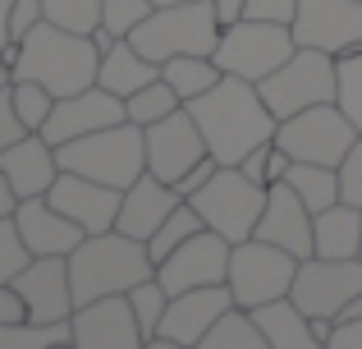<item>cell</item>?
<instances>
[{
	"mask_svg": "<svg viewBox=\"0 0 362 349\" xmlns=\"http://www.w3.org/2000/svg\"><path fill=\"white\" fill-rule=\"evenodd\" d=\"M188 110H193L197 129L221 166H239L247 152L275 143V129H280L275 110L262 101V88L247 79H234V74H225L206 97L188 101Z\"/></svg>",
	"mask_w": 362,
	"mask_h": 349,
	"instance_id": "cell-1",
	"label": "cell"
},
{
	"mask_svg": "<svg viewBox=\"0 0 362 349\" xmlns=\"http://www.w3.org/2000/svg\"><path fill=\"white\" fill-rule=\"evenodd\" d=\"M14 79H33L55 97H74V92L92 88L101 74V51L92 37L55 28L51 18L33 28L23 42H14V60H9Z\"/></svg>",
	"mask_w": 362,
	"mask_h": 349,
	"instance_id": "cell-2",
	"label": "cell"
},
{
	"mask_svg": "<svg viewBox=\"0 0 362 349\" xmlns=\"http://www.w3.org/2000/svg\"><path fill=\"white\" fill-rule=\"evenodd\" d=\"M69 276H74V299L92 304L106 294H129L133 285L156 276L147 244L133 239L124 230H106V234H83V244L69 253Z\"/></svg>",
	"mask_w": 362,
	"mask_h": 349,
	"instance_id": "cell-3",
	"label": "cell"
},
{
	"mask_svg": "<svg viewBox=\"0 0 362 349\" xmlns=\"http://www.w3.org/2000/svg\"><path fill=\"white\" fill-rule=\"evenodd\" d=\"M225 23L216 18L211 0H188V5H160L129 33L147 60L165 64L175 55H216Z\"/></svg>",
	"mask_w": 362,
	"mask_h": 349,
	"instance_id": "cell-4",
	"label": "cell"
},
{
	"mask_svg": "<svg viewBox=\"0 0 362 349\" xmlns=\"http://www.w3.org/2000/svg\"><path fill=\"white\" fill-rule=\"evenodd\" d=\"M60 171L101 179L110 188H129L133 179L147 175V129L124 120V125L97 129L88 138H74V143H60Z\"/></svg>",
	"mask_w": 362,
	"mask_h": 349,
	"instance_id": "cell-5",
	"label": "cell"
},
{
	"mask_svg": "<svg viewBox=\"0 0 362 349\" xmlns=\"http://www.w3.org/2000/svg\"><path fill=\"white\" fill-rule=\"evenodd\" d=\"M266 198H271V184L247 179L239 166H221L188 202L197 207V216H202L206 230L225 234L230 244H243V239L257 234V221H262V212H266Z\"/></svg>",
	"mask_w": 362,
	"mask_h": 349,
	"instance_id": "cell-6",
	"label": "cell"
},
{
	"mask_svg": "<svg viewBox=\"0 0 362 349\" xmlns=\"http://www.w3.org/2000/svg\"><path fill=\"white\" fill-rule=\"evenodd\" d=\"M293 276H298V258L284 253L280 244H266V239L252 234V239L234 244L225 285H230V294H234V308H247V313H252V308H262V304L289 299Z\"/></svg>",
	"mask_w": 362,
	"mask_h": 349,
	"instance_id": "cell-7",
	"label": "cell"
},
{
	"mask_svg": "<svg viewBox=\"0 0 362 349\" xmlns=\"http://www.w3.org/2000/svg\"><path fill=\"white\" fill-rule=\"evenodd\" d=\"M262 88V101L275 110V120H289L298 110H312V106H326L335 101V55L330 51H312V46H298L271 79L257 83Z\"/></svg>",
	"mask_w": 362,
	"mask_h": 349,
	"instance_id": "cell-8",
	"label": "cell"
},
{
	"mask_svg": "<svg viewBox=\"0 0 362 349\" xmlns=\"http://www.w3.org/2000/svg\"><path fill=\"white\" fill-rule=\"evenodd\" d=\"M298 51L289 23H266V18H239L221 33V46H216V64L234 79L262 83L280 69L289 55Z\"/></svg>",
	"mask_w": 362,
	"mask_h": 349,
	"instance_id": "cell-9",
	"label": "cell"
},
{
	"mask_svg": "<svg viewBox=\"0 0 362 349\" xmlns=\"http://www.w3.org/2000/svg\"><path fill=\"white\" fill-rule=\"evenodd\" d=\"M358 138H362L358 125L335 106V101L312 106V110H298V115L280 120V129H275V147H284L293 161L335 166V171H339V161L349 156V147H354Z\"/></svg>",
	"mask_w": 362,
	"mask_h": 349,
	"instance_id": "cell-10",
	"label": "cell"
},
{
	"mask_svg": "<svg viewBox=\"0 0 362 349\" xmlns=\"http://www.w3.org/2000/svg\"><path fill=\"white\" fill-rule=\"evenodd\" d=\"M362 294V258H303L289 299L308 317H339L349 299Z\"/></svg>",
	"mask_w": 362,
	"mask_h": 349,
	"instance_id": "cell-11",
	"label": "cell"
},
{
	"mask_svg": "<svg viewBox=\"0 0 362 349\" xmlns=\"http://www.w3.org/2000/svg\"><path fill=\"white\" fill-rule=\"evenodd\" d=\"M230 253L234 244L216 230H197L188 244H179L165 262L156 267V280L170 294H184V290H206V285H225L230 276Z\"/></svg>",
	"mask_w": 362,
	"mask_h": 349,
	"instance_id": "cell-12",
	"label": "cell"
},
{
	"mask_svg": "<svg viewBox=\"0 0 362 349\" xmlns=\"http://www.w3.org/2000/svg\"><path fill=\"white\" fill-rule=\"evenodd\" d=\"M202 156H211V147H206V138H202V129H197V120H193L188 106H179L175 115L147 125V171L156 179L175 184V179H184Z\"/></svg>",
	"mask_w": 362,
	"mask_h": 349,
	"instance_id": "cell-13",
	"label": "cell"
},
{
	"mask_svg": "<svg viewBox=\"0 0 362 349\" xmlns=\"http://www.w3.org/2000/svg\"><path fill=\"white\" fill-rule=\"evenodd\" d=\"M293 42L344 55L362 46V0H298Z\"/></svg>",
	"mask_w": 362,
	"mask_h": 349,
	"instance_id": "cell-14",
	"label": "cell"
},
{
	"mask_svg": "<svg viewBox=\"0 0 362 349\" xmlns=\"http://www.w3.org/2000/svg\"><path fill=\"white\" fill-rule=\"evenodd\" d=\"M69 341L78 349H142L147 336L138 326L129 294H106V299H92V304L74 308Z\"/></svg>",
	"mask_w": 362,
	"mask_h": 349,
	"instance_id": "cell-15",
	"label": "cell"
},
{
	"mask_svg": "<svg viewBox=\"0 0 362 349\" xmlns=\"http://www.w3.org/2000/svg\"><path fill=\"white\" fill-rule=\"evenodd\" d=\"M129 120V110H124V97L115 92H106L101 83H92V88L74 92V97H60L51 110V120L42 125V138L46 143H74V138H88L97 134V129H110V125H124Z\"/></svg>",
	"mask_w": 362,
	"mask_h": 349,
	"instance_id": "cell-16",
	"label": "cell"
},
{
	"mask_svg": "<svg viewBox=\"0 0 362 349\" xmlns=\"http://www.w3.org/2000/svg\"><path fill=\"white\" fill-rule=\"evenodd\" d=\"M14 290L23 294L28 317L42 322V326L69 322L74 308H78V299H74V276H69V258H33L14 276Z\"/></svg>",
	"mask_w": 362,
	"mask_h": 349,
	"instance_id": "cell-17",
	"label": "cell"
},
{
	"mask_svg": "<svg viewBox=\"0 0 362 349\" xmlns=\"http://www.w3.org/2000/svg\"><path fill=\"white\" fill-rule=\"evenodd\" d=\"M46 198H51L83 234H106V230H115V221H119L124 188H110V184H101V179L74 175V171H60V179L51 184Z\"/></svg>",
	"mask_w": 362,
	"mask_h": 349,
	"instance_id": "cell-18",
	"label": "cell"
},
{
	"mask_svg": "<svg viewBox=\"0 0 362 349\" xmlns=\"http://www.w3.org/2000/svg\"><path fill=\"white\" fill-rule=\"evenodd\" d=\"M312 221H317V216L308 212V202H303V198L280 179V184H271L266 212H262V221H257V239L280 244L284 253H293V258L303 262V258H312V253H317V234H312Z\"/></svg>",
	"mask_w": 362,
	"mask_h": 349,
	"instance_id": "cell-19",
	"label": "cell"
},
{
	"mask_svg": "<svg viewBox=\"0 0 362 349\" xmlns=\"http://www.w3.org/2000/svg\"><path fill=\"white\" fill-rule=\"evenodd\" d=\"M234 308L230 285H206V290H184V294H170V308L160 317V336L184 345H202V336L221 322L225 313Z\"/></svg>",
	"mask_w": 362,
	"mask_h": 349,
	"instance_id": "cell-20",
	"label": "cell"
},
{
	"mask_svg": "<svg viewBox=\"0 0 362 349\" xmlns=\"http://www.w3.org/2000/svg\"><path fill=\"white\" fill-rule=\"evenodd\" d=\"M14 225L23 234L33 258H69L83 244V230L51 202V198H23L14 212Z\"/></svg>",
	"mask_w": 362,
	"mask_h": 349,
	"instance_id": "cell-21",
	"label": "cell"
},
{
	"mask_svg": "<svg viewBox=\"0 0 362 349\" xmlns=\"http://www.w3.org/2000/svg\"><path fill=\"white\" fill-rule=\"evenodd\" d=\"M179 202H188V198H179V188L175 184H165V179H156V175H142V179H133L129 188H124V202H119V221H115V230L124 234H133V239H142L147 244L151 234L165 225V216L175 212Z\"/></svg>",
	"mask_w": 362,
	"mask_h": 349,
	"instance_id": "cell-22",
	"label": "cell"
},
{
	"mask_svg": "<svg viewBox=\"0 0 362 349\" xmlns=\"http://www.w3.org/2000/svg\"><path fill=\"white\" fill-rule=\"evenodd\" d=\"M0 171H5V179L14 184L18 198H46L51 184L60 179V152L42 134H28L14 147L0 152Z\"/></svg>",
	"mask_w": 362,
	"mask_h": 349,
	"instance_id": "cell-23",
	"label": "cell"
},
{
	"mask_svg": "<svg viewBox=\"0 0 362 349\" xmlns=\"http://www.w3.org/2000/svg\"><path fill=\"white\" fill-rule=\"evenodd\" d=\"M160 79V64L147 60V55L138 51V46L129 42V37H119L115 46H110L106 55H101V74L97 83L106 92H115V97H133L138 88H147V83Z\"/></svg>",
	"mask_w": 362,
	"mask_h": 349,
	"instance_id": "cell-24",
	"label": "cell"
},
{
	"mask_svg": "<svg viewBox=\"0 0 362 349\" xmlns=\"http://www.w3.org/2000/svg\"><path fill=\"white\" fill-rule=\"evenodd\" d=\"M312 234H317L312 258H362V207L335 202L326 212H317Z\"/></svg>",
	"mask_w": 362,
	"mask_h": 349,
	"instance_id": "cell-25",
	"label": "cell"
},
{
	"mask_svg": "<svg viewBox=\"0 0 362 349\" xmlns=\"http://www.w3.org/2000/svg\"><path fill=\"white\" fill-rule=\"evenodd\" d=\"M257 326H262V336L271 341V349H326L312 336V317L303 313L293 299H275V304H262L252 308Z\"/></svg>",
	"mask_w": 362,
	"mask_h": 349,
	"instance_id": "cell-26",
	"label": "cell"
},
{
	"mask_svg": "<svg viewBox=\"0 0 362 349\" xmlns=\"http://www.w3.org/2000/svg\"><path fill=\"white\" fill-rule=\"evenodd\" d=\"M160 79H165L170 88L184 97V106H188V101L206 97V92L225 79V69L216 64V55H175V60L160 64Z\"/></svg>",
	"mask_w": 362,
	"mask_h": 349,
	"instance_id": "cell-27",
	"label": "cell"
},
{
	"mask_svg": "<svg viewBox=\"0 0 362 349\" xmlns=\"http://www.w3.org/2000/svg\"><path fill=\"white\" fill-rule=\"evenodd\" d=\"M284 184L293 188V193L308 202V212H326V207L344 202V188H339V171L335 166H312V161H293L289 175H284Z\"/></svg>",
	"mask_w": 362,
	"mask_h": 349,
	"instance_id": "cell-28",
	"label": "cell"
},
{
	"mask_svg": "<svg viewBox=\"0 0 362 349\" xmlns=\"http://www.w3.org/2000/svg\"><path fill=\"white\" fill-rule=\"evenodd\" d=\"M197 349H271V341L262 336V326H257V317L247 313V308H230V313L202 336Z\"/></svg>",
	"mask_w": 362,
	"mask_h": 349,
	"instance_id": "cell-29",
	"label": "cell"
},
{
	"mask_svg": "<svg viewBox=\"0 0 362 349\" xmlns=\"http://www.w3.org/2000/svg\"><path fill=\"white\" fill-rule=\"evenodd\" d=\"M197 230H206V225H202V216H197V207H193V202H179L175 212L165 216V225H160V230L147 239V253H151V262L160 267V262H165L170 253L179 248V244H188V239H193Z\"/></svg>",
	"mask_w": 362,
	"mask_h": 349,
	"instance_id": "cell-30",
	"label": "cell"
},
{
	"mask_svg": "<svg viewBox=\"0 0 362 349\" xmlns=\"http://www.w3.org/2000/svg\"><path fill=\"white\" fill-rule=\"evenodd\" d=\"M179 106H184V97H179L165 79H156V83H147V88H138L133 97H124L129 120H133V125H142V129L156 125V120H165V115H175Z\"/></svg>",
	"mask_w": 362,
	"mask_h": 349,
	"instance_id": "cell-31",
	"label": "cell"
},
{
	"mask_svg": "<svg viewBox=\"0 0 362 349\" xmlns=\"http://www.w3.org/2000/svg\"><path fill=\"white\" fill-rule=\"evenodd\" d=\"M335 83H339L335 88V106L354 120L358 134H362V46L358 51L335 55Z\"/></svg>",
	"mask_w": 362,
	"mask_h": 349,
	"instance_id": "cell-32",
	"label": "cell"
},
{
	"mask_svg": "<svg viewBox=\"0 0 362 349\" xmlns=\"http://www.w3.org/2000/svg\"><path fill=\"white\" fill-rule=\"evenodd\" d=\"M42 5L55 28H69V33H83V37H92L106 23V5L101 0H42Z\"/></svg>",
	"mask_w": 362,
	"mask_h": 349,
	"instance_id": "cell-33",
	"label": "cell"
},
{
	"mask_svg": "<svg viewBox=\"0 0 362 349\" xmlns=\"http://www.w3.org/2000/svg\"><path fill=\"white\" fill-rule=\"evenodd\" d=\"M69 341V322H14V326H0V349H51Z\"/></svg>",
	"mask_w": 362,
	"mask_h": 349,
	"instance_id": "cell-34",
	"label": "cell"
},
{
	"mask_svg": "<svg viewBox=\"0 0 362 349\" xmlns=\"http://www.w3.org/2000/svg\"><path fill=\"white\" fill-rule=\"evenodd\" d=\"M129 304H133V313H138L142 336H156L160 331V317H165V308H170V290L151 276V280H142V285L129 290Z\"/></svg>",
	"mask_w": 362,
	"mask_h": 349,
	"instance_id": "cell-35",
	"label": "cell"
},
{
	"mask_svg": "<svg viewBox=\"0 0 362 349\" xmlns=\"http://www.w3.org/2000/svg\"><path fill=\"white\" fill-rule=\"evenodd\" d=\"M55 92H46L42 83H33V79H14V106H18V115H23V125L33 129V134H42V125L51 120V110H55Z\"/></svg>",
	"mask_w": 362,
	"mask_h": 349,
	"instance_id": "cell-36",
	"label": "cell"
},
{
	"mask_svg": "<svg viewBox=\"0 0 362 349\" xmlns=\"http://www.w3.org/2000/svg\"><path fill=\"white\" fill-rule=\"evenodd\" d=\"M28 262H33V253H28L23 234H18L14 216H9V221H0V285H9Z\"/></svg>",
	"mask_w": 362,
	"mask_h": 349,
	"instance_id": "cell-37",
	"label": "cell"
},
{
	"mask_svg": "<svg viewBox=\"0 0 362 349\" xmlns=\"http://www.w3.org/2000/svg\"><path fill=\"white\" fill-rule=\"evenodd\" d=\"M101 5H106V28H110V33H119V37H129L142 18L156 9L151 0H101Z\"/></svg>",
	"mask_w": 362,
	"mask_h": 349,
	"instance_id": "cell-38",
	"label": "cell"
},
{
	"mask_svg": "<svg viewBox=\"0 0 362 349\" xmlns=\"http://www.w3.org/2000/svg\"><path fill=\"white\" fill-rule=\"evenodd\" d=\"M33 129L23 125V115H18V106H14V83L9 88H0V152L5 147H14L18 138H28Z\"/></svg>",
	"mask_w": 362,
	"mask_h": 349,
	"instance_id": "cell-39",
	"label": "cell"
},
{
	"mask_svg": "<svg viewBox=\"0 0 362 349\" xmlns=\"http://www.w3.org/2000/svg\"><path fill=\"white\" fill-rule=\"evenodd\" d=\"M339 188H344V202L362 207V138L349 147L344 161H339Z\"/></svg>",
	"mask_w": 362,
	"mask_h": 349,
	"instance_id": "cell-40",
	"label": "cell"
},
{
	"mask_svg": "<svg viewBox=\"0 0 362 349\" xmlns=\"http://www.w3.org/2000/svg\"><path fill=\"white\" fill-rule=\"evenodd\" d=\"M42 18H46V5H42V0H14V5H9V37H14V42H23V37L42 23Z\"/></svg>",
	"mask_w": 362,
	"mask_h": 349,
	"instance_id": "cell-41",
	"label": "cell"
},
{
	"mask_svg": "<svg viewBox=\"0 0 362 349\" xmlns=\"http://www.w3.org/2000/svg\"><path fill=\"white\" fill-rule=\"evenodd\" d=\"M243 18H266V23H289L298 18V0H247Z\"/></svg>",
	"mask_w": 362,
	"mask_h": 349,
	"instance_id": "cell-42",
	"label": "cell"
},
{
	"mask_svg": "<svg viewBox=\"0 0 362 349\" xmlns=\"http://www.w3.org/2000/svg\"><path fill=\"white\" fill-rule=\"evenodd\" d=\"M14 322H33V317H28L23 294H18L14 280H9V285H0V326H14Z\"/></svg>",
	"mask_w": 362,
	"mask_h": 349,
	"instance_id": "cell-43",
	"label": "cell"
},
{
	"mask_svg": "<svg viewBox=\"0 0 362 349\" xmlns=\"http://www.w3.org/2000/svg\"><path fill=\"white\" fill-rule=\"evenodd\" d=\"M216 171H221V161H216V156H202V161H197L193 166V171H188L184 179H175V188H179V198H193L197 193V188H202L206 184V179H211Z\"/></svg>",
	"mask_w": 362,
	"mask_h": 349,
	"instance_id": "cell-44",
	"label": "cell"
},
{
	"mask_svg": "<svg viewBox=\"0 0 362 349\" xmlns=\"http://www.w3.org/2000/svg\"><path fill=\"white\" fill-rule=\"evenodd\" d=\"M326 349H362V317L358 322H335V336L326 341Z\"/></svg>",
	"mask_w": 362,
	"mask_h": 349,
	"instance_id": "cell-45",
	"label": "cell"
},
{
	"mask_svg": "<svg viewBox=\"0 0 362 349\" xmlns=\"http://www.w3.org/2000/svg\"><path fill=\"white\" fill-rule=\"evenodd\" d=\"M266 161H271V143L257 147V152H247L243 161H239V171H243L247 179H257V184H271V179H266Z\"/></svg>",
	"mask_w": 362,
	"mask_h": 349,
	"instance_id": "cell-46",
	"label": "cell"
},
{
	"mask_svg": "<svg viewBox=\"0 0 362 349\" xmlns=\"http://www.w3.org/2000/svg\"><path fill=\"white\" fill-rule=\"evenodd\" d=\"M211 5H216V18H221L225 28L239 23V18L247 14V0H211Z\"/></svg>",
	"mask_w": 362,
	"mask_h": 349,
	"instance_id": "cell-47",
	"label": "cell"
},
{
	"mask_svg": "<svg viewBox=\"0 0 362 349\" xmlns=\"http://www.w3.org/2000/svg\"><path fill=\"white\" fill-rule=\"evenodd\" d=\"M18 202H23V198L14 193V184H9V179H5V171H0V221H9V216L18 212Z\"/></svg>",
	"mask_w": 362,
	"mask_h": 349,
	"instance_id": "cell-48",
	"label": "cell"
},
{
	"mask_svg": "<svg viewBox=\"0 0 362 349\" xmlns=\"http://www.w3.org/2000/svg\"><path fill=\"white\" fill-rule=\"evenodd\" d=\"M142 349H193V345H184V341H170V336H147V341H142Z\"/></svg>",
	"mask_w": 362,
	"mask_h": 349,
	"instance_id": "cell-49",
	"label": "cell"
},
{
	"mask_svg": "<svg viewBox=\"0 0 362 349\" xmlns=\"http://www.w3.org/2000/svg\"><path fill=\"white\" fill-rule=\"evenodd\" d=\"M9 5H14V0H0V51L14 42V37H9Z\"/></svg>",
	"mask_w": 362,
	"mask_h": 349,
	"instance_id": "cell-50",
	"label": "cell"
},
{
	"mask_svg": "<svg viewBox=\"0 0 362 349\" xmlns=\"http://www.w3.org/2000/svg\"><path fill=\"white\" fill-rule=\"evenodd\" d=\"M14 83V74H9V64H5V55H0V88H9Z\"/></svg>",
	"mask_w": 362,
	"mask_h": 349,
	"instance_id": "cell-51",
	"label": "cell"
},
{
	"mask_svg": "<svg viewBox=\"0 0 362 349\" xmlns=\"http://www.w3.org/2000/svg\"><path fill=\"white\" fill-rule=\"evenodd\" d=\"M151 5H156V9H160V5H188V0H151Z\"/></svg>",
	"mask_w": 362,
	"mask_h": 349,
	"instance_id": "cell-52",
	"label": "cell"
},
{
	"mask_svg": "<svg viewBox=\"0 0 362 349\" xmlns=\"http://www.w3.org/2000/svg\"><path fill=\"white\" fill-rule=\"evenodd\" d=\"M51 349H78V345H74V341H60V345H51Z\"/></svg>",
	"mask_w": 362,
	"mask_h": 349,
	"instance_id": "cell-53",
	"label": "cell"
}]
</instances>
